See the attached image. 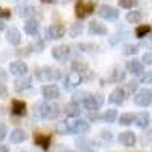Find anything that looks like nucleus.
Listing matches in <instances>:
<instances>
[{"label": "nucleus", "mask_w": 152, "mask_h": 152, "mask_svg": "<svg viewBox=\"0 0 152 152\" xmlns=\"http://www.w3.org/2000/svg\"><path fill=\"white\" fill-rule=\"evenodd\" d=\"M8 93V90H6V88H5V84L2 85V97H5V94Z\"/></svg>", "instance_id": "nucleus-49"}, {"label": "nucleus", "mask_w": 152, "mask_h": 152, "mask_svg": "<svg viewBox=\"0 0 152 152\" xmlns=\"http://www.w3.org/2000/svg\"><path fill=\"white\" fill-rule=\"evenodd\" d=\"M23 152H29V151H23Z\"/></svg>", "instance_id": "nucleus-52"}, {"label": "nucleus", "mask_w": 152, "mask_h": 152, "mask_svg": "<svg viewBox=\"0 0 152 152\" xmlns=\"http://www.w3.org/2000/svg\"><path fill=\"white\" fill-rule=\"evenodd\" d=\"M97 119H99V116H97V113H96V111H88V120L96 122Z\"/></svg>", "instance_id": "nucleus-46"}, {"label": "nucleus", "mask_w": 152, "mask_h": 152, "mask_svg": "<svg viewBox=\"0 0 152 152\" xmlns=\"http://www.w3.org/2000/svg\"><path fill=\"white\" fill-rule=\"evenodd\" d=\"M32 87V78L28 75H24V76H20V78L15 81V91L21 93L24 90H28V88Z\"/></svg>", "instance_id": "nucleus-18"}, {"label": "nucleus", "mask_w": 152, "mask_h": 152, "mask_svg": "<svg viewBox=\"0 0 152 152\" xmlns=\"http://www.w3.org/2000/svg\"><path fill=\"white\" fill-rule=\"evenodd\" d=\"M11 113L14 114V116H18V117H23L26 116V104L23 102V100H12L11 104Z\"/></svg>", "instance_id": "nucleus-20"}, {"label": "nucleus", "mask_w": 152, "mask_h": 152, "mask_svg": "<svg viewBox=\"0 0 152 152\" xmlns=\"http://www.w3.org/2000/svg\"><path fill=\"white\" fill-rule=\"evenodd\" d=\"M78 50L79 52H84V53H96L99 50V46L94 43H79Z\"/></svg>", "instance_id": "nucleus-29"}, {"label": "nucleus", "mask_w": 152, "mask_h": 152, "mask_svg": "<svg viewBox=\"0 0 152 152\" xmlns=\"http://www.w3.org/2000/svg\"><path fill=\"white\" fill-rule=\"evenodd\" d=\"M0 152H11V151H9V148L6 145H2L0 146Z\"/></svg>", "instance_id": "nucleus-48"}, {"label": "nucleus", "mask_w": 152, "mask_h": 152, "mask_svg": "<svg viewBox=\"0 0 152 152\" xmlns=\"http://www.w3.org/2000/svg\"><path fill=\"white\" fill-rule=\"evenodd\" d=\"M100 119H102L105 123H114V122H116V119H117V110L111 108V110L104 111V114L100 116Z\"/></svg>", "instance_id": "nucleus-33"}, {"label": "nucleus", "mask_w": 152, "mask_h": 152, "mask_svg": "<svg viewBox=\"0 0 152 152\" xmlns=\"http://www.w3.org/2000/svg\"><path fill=\"white\" fill-rule=\"evenodd\" d=\"M6 40H8V43L12 44V46H18V44L21 43V32H20L18 29H15V28L8 29V32H6Z\"/></svg>", "instance_id": "nucleus-22"}, {"label": "nucleus", "mask_w": 152, "mask_h": 152, "mask_svg": "<svg viewBox=\"0 0 152 152\" xmlns=\"http://www.w3.org/2000/svg\"><path fill=\"white\" fill-rule=\"evenodd\" d=\"M75 145L79 148V151L88 152V151H91L93 142L90 140V138H87V137H79V138H76V140H75Z\"/></svg>", "instance_id": "nucleus-28"}, {"label": "nucleus", "mask_w": 152, "mask_h": 152, "mask_svg": "<svg viewBox=\"0 0 152 152\" xmlns=\"http://www.w3.org/2000/svg\"><path fill=\"white\" fill-rule=\"evenodd\" d=\"M138 5V0H119V6L123 9H131Z\"/></svg>", "instance_id": "nucleus-38"}, {"label": "nucleus", "mask_w": 152, "mask_h": 152, "mask_svg": "<svg viewBox=\"0 0 152 152\" xmlns=\"http://www.w3.org/2000/svg\"><path fill=\"white\" fill-rule=\"evenodd\" d=\"M43 47H44V41H43V40H38L35 44H32V49L37 50V52H41Z\"/></svg>", "instance_id": "nucleus-43"}, {"label": "nucleus", "mask_w": 152, "mask_h": 152, "mask_svg": "<svg viewBox=\"0 0 152 152\" xmlns=\"http://www.w3.org/2000/svg\"><path fill=\"white\" fill-rule=\"evenodd\" d=\"M82 81H84V78L81 75L75 73V72H70L64 78V88H66V90H73V88L79 87Z\"/></svg>", "instance_id": "nucleus-7"}, {"label": "nucleus", "mask_w": 152, "mask_h": 152, "mask_svg": "<svg viewBox=\"0 0 152 152\" xmlns=\"http://www.w3.org/2000/svg\"><path fill=\"white\" fill-rule=\"evenodd\" d=\"M140 82H143V84H152V72H145L143 76L140 78Z\"/></svg>", "instance_id": "nucleus-40"}, {"label": "nucleus", "mask_w": 152, "mask_h": 152, "mask_svg": "<svg viewBox=\"0 0 152 152\" xmlns=\"http://www.w3.org/2000/svg\"><path fill=\"white\" fill-rule=\"evenodd\" d=\"M70 67H72V72L81 75L84 79H91L93 78V72H90L88 66L85 64V62H82V61H78V59L72 61V66Z\"/></svg>", "instance_id": "nucleus-3"}, {"label": "nucleus", "mask_w": 152, "mask_h": 152, "mask_svg": "<svg viewBox=\"0 0 152 152\" xmlns=\"http://www.w3.org/2000/svg\"><path fill=\"white\" fill-rule=\"evenodd\" d=\"M93 9H94V5H93L91 2H88V3L78 2V3H76V6H75V14H76V17H78V18L82 20V18H85L88 14H91Z\"/></svg>", "instance_id": "nucleus-8"}, {"label": "nucleus", "mask_w": 152, "mask_h": 152, "mask_svg": "<svg viewBox=\"0 0 152 152\" xmlns=\"http://www.w3.org/2000/svg\"><path fill=\"white\" fill-rule=\"evenodd\" d=\"M90 96L87 91H76V93H73V96H72V102L73 104H78V102H84V100Z\"/></svg>", "instance_id": "nucleus-37"}, {"label": "nucleus", "mask_w": 152, "mask_h": 152, "mask_svg": "<svg viewBox=\"0 0 152 152\" xmlns=\"http://www.w3.org/2000/svg\"><path fill=\"white\" fill-rule=\"evenodd\" d=\"M126 70H128L131 75H134V76H143V73H145V64L142 61H138V59H131V61H128L126 62Z\"/></svg>", "instance_id": "nucleus-10"}, {"label": "nucleus", "mask_w": 152, "mask_h": 152, "mask_svg": "<svg viewBox=\"0 0 152 152\" xmlns=\"http://www.w3.org/2000/svg\"><path fill=\"white\" fill-rule=\"evenodd\" d=\"M102 104H104V97L100 96V94H90L82 102L84 108L88 110V111H97L99 107L102 105Z\"/></svg>", "instance_id": "nucleus-5"}, {"label": "nucleus", "mask_w": 152, "mask_h": 152, "mask_svg": "<svg viewBox=\"0 0 152 152\" xmlns=\"http://www.w3.org/2000/svg\"><path fill=\"white\" fill-rule=\"evenodd\" d=\"M152 28L149 26V24H140L137 29H135V37L138 38V40H143V38H146L149 34H151Z\"/></svg>", "instance_id": "nucleus-34"}, {"label": "nucleus", "mask_w": 152, "mask_h": 152, "mask_svg": "<svg viewBox=\"0 0 152 152\" xmlns=\"http://www.w3.org/2000/svg\"><path fill=\"white\" fill-rule=\"evenodd\" d=\"M126 91L128 93H137L138 91V81L137 79H132L126 84Z\"/></svg>", "instance_id": "nucleus-39"}, {"label": "nucleus", "mask_w": 152, "mask_h": 152, "mask_svg": "<svg viewBox=\"0 0 152 152\" xmlns=\"http://www.w3.org/2000/svg\"><path fill=\"white\" fill-rule=\"evenodd\" d=\"M0 15H2V18L5 20H8V18H11V11L9 9H6V8H2V11H0Z\"/></svg>", "instance_id": "nucleus-45"}, {"label": "nucleus", "mask_w": 152, "mask_h": 152, "mask_svg": "<svg viewBox=\"0 0 152 152\" xmlns=\"http://www.w3.org/2000/svg\"><path fill=\"white\" fill-rule=\"evenodd\" d=\"M26 138H28V134H26V131L21 129V128H15L14 131L9 134V142L14 143V145L23 143L24 140H26Z\"/></svg>", "instance_id": "nucleus-19"}, {"label": "nucleus", "mask_w": 152, "mask_h": 152, "mask_svg": "<svg viewBox=\"0 0 152 152\" xmlns=\"http://www.w3.org/2000/svg\"><path fill=\"white\" fill-rule=\"evenodd\" d=\"M135 119H137V114H134V113H123L122 116L119 117V123L122 126H128L131 123H135Z\"/></svg>", "instance_id": "nucleus-30"}, {"label": "nucleus", "mask_w": 152, "mask_h": 152, "mask_svg": "<svg viewBox=\"0 0 152 152\" xmlns=\"http://www.w3.org/2000/svg\"><path fill=\"white\" fill-rule=\"evenodd\" d=\"M58 152H73V151H70V149H67V148H64V149H61V151H58Z\"/></svg>", "instance_id": "nucleus-50"}, {"label": "nucleus", "mask_w": 152, "mask_h": 152, "mask_svg": "<svg viewBox=\"0 0 152 152\" xmlns=\"http://www.w3.org/2000/svg\"><path fill=\"white\" fill-rule=\"evenodd\" d=\"M9 72L12 73V75H15V76H24L28 73V64L24 61H20V59H17V61H12L11 64H9Z\"/></svg>", "instance_id": "nucleus-13"}, {"label": "nucleus", "mask_w": 152, "mask_h": 152, "mask_svg": "<svg viewBox=\"0 0 152 152\" xmlns=\"http://www.w3.org/2000/svg\"><path fill=\"white\" fill-rule=\"evenodd\" d=\"M43 78L47 81H58V79H61V72L55 67H44L43 69Z\"/></svg>", "instance_id": "nucleus-25"}, {"label": "nucleus", "mask_w": 152, "mask_h": 152, "mask_svg": "<svg viewBox=\"0 0 152 152\" xmlns=\"http://www.w3.org/2000/svg\"><path fill=\"white\" fill-rule=\"evenodd\" d=\"M138 49H140V46H137V44H125V46H123V50H122V53L126 55V56L135 55V53L138 52Z\"/></svg>", "instance_id": "nucleus-36"}, {"label": "nucleus", "mask_w": 152, "mask_h": 152, "mask_svg": "<svg viewBox=\"0 0 152 152\" xmlns=\"http://www.w3.org/2000/svg\"><path fill=\"white\" fill-rule=\"evenodd\" d=\"M84 32V24L81 23H73L72 26L67 29V34L70 38H76V37H79L81 34Z\"/></svg>", "instance_id": "nucleus-32"}, {"label": "nucleus", "mask_w": 152, "mask_h": 152, "mask_svg": "<svg viewBox=\"0 0 152 152\" xmlns=\"http://www.w3.org/2000/svg\"><path fill=\"white\" fill-rule=\"evenodd\" d=\"M58 114H59V107H58V105H52V110H50V116H49V119H50V120H53L55 117H58Z\"/></svg>", "instance_id": "nucleus-41"}, {"label": "nucleus", "mask_w": 152, "mask_h": 152, "mask_svg": "<svg viewBox=\"0 0 152 152\" xmlns=\"http://www.w3.org/2000/svg\"><path fill=\"white\" fill-rule=\"evenodd\" d=\"M24 32H26L29 37L38 35V32H40V24H38V21L34 20V18L26 20V23H24Z\"/></svg>", "instance_id": "nucleus-23"}, {"label": "nucleus", "mask_w": 152, "mask_h": 152, "mask_svg": "<svg viewBox=\"0 0 152 152\" xmlns=\"http://www.w3.org/2000/svg\"><path fill=\"white\" fill-rule=\"evenodd\" d=\"M125 97H126L125 90H123V88H120V87H117V88H114V90L110 93L108 102H110L111 105H122V104L125 102Z\"/></svg>", "instance_id": "nucleus-11"}, {"label": "nucleus", "mask_w": 152, "mask_h": 152, "mask_svg": "<svg viewBox=\"0 0 152 152\" xmlns=\"http://www.w3.org/2000/svg\"><path fill=\"white\" fill-rule=\"evenodd\" d=\"M43 3H52V2H55V0H41Z\"/></svg>", "instance_id": "nucleus-51"}, {"label": "nucleus", "mask_w": 152, "mask_h": 152, "mask_svg": "<svg viewBox=\"0 0 152 152\" xmlns=\"http://www.w3.org/2000/svg\"><path fill=\"white\" fill-rule=\"evenodd\" d=\"M142 61H143V64H146V66H151V64H152V52H146V53L143 55Z\"/></svg>", "instance_id": "nucleus-42"}, {"label": "nucleus", "mask_w": 152, "mask_h": 152, "mask_svg": "<svg viewBox=\"0 0 152 152\" xmlns=\"http://www.w3.org/2000/svg\"><path fill=\"white\" fill-rule=\"evenodd\" d=\"M41 94L46 100H52V99H56L59 97L61 91H59V87L55 85V84H49V85H44L41 87Z\"/></svg>", "instance_id": "nucleus-12"}, {"label": "nucleus", "mask_w": 152, "mask_h": 152, "mask_svg": "<svg viewBox=\"0 0 152 152\" xmlns=\"http://www.w3.org/2000/svg\"><path fill=\"white\" fill-rule=\"evenodd\" d=\"M119 142L123 146H126V148H132L137 143V137H135V134L132 131H125V132L119 134Z\"/></svg>", "instance_id": "nucleus-15"}, {"label": "nucleus", "mask_w": 152, "mask_h": 152, "mask_svg": "<svg viewBox=\"0 0 152 152\" xmlns=\"http://www.w3.org/2000/svg\"><path fill=\"white\" fill-rule=\"evenodd\" d=\"M34 142L37 146H40L43 151H47L50 148V142H52V137L46 135V134H35L34 137Z\"/></svg>", "instance_id": "nucleus-21"}, {"label": "nucleus", "mask_w": 152, "mask_h": 152, "mask_svg": "<svg viewBox=\"0 0 152 152\" xmlns=\"http://www.w3.org/2000/svg\"><path fill=\"white\" fill-rule=\"evenodd\" d=\"M142 18H143V14H142L140 11H129L128 14H126V21H128V23H132V24L140 23Z\"/></svg>", "instance_id": "nucleus-35"}, {"label": "nucleus", "mask_w": 152, "mask_h": 152, "mask_svg": "<svg viewBox=\"0 0 152 152\" xmlns=\"http://www.w3.org/2000/svg\"><path fill=\"white\" fill-rule=\"evenodd\" d=\"M0 131H2V134H0V138L3 140V138L6 137V125H5V123H2V126H0Z\"/></svg>", "instance_id": "nucleus-47"}, {"label": "nucleus", "mask_w": 152, "mask_h": 152, "mask_svg": "<svg viewBox=\"0 0 152 152\" xmlns=\"http://www.w3.org/2000/svg\"><path fill=\"white\" fill-rule=\"evenodd\" d=\"M88 152H94V151H88Z\"/></svg>", "instance_id": "nucleus-53"}, {"label": "nucleus", "mask_w": 152, "mask_h": 152, "mask_svg": "<svg viewBox=\"0 0 152 152\" xmlns=\"http://www.w3.org/2000/svg\"><path fill=\"white\" fill-rule=\"evenodd\" d=\"M69 55H70V47L67 44H59V46H55L52 49V56H53L55 61L66 62Z\"/></svg>", "instance_id": "nucleus-6"}, {"label": "nucleus", "mask_w": 152, "mask_h": 152, "mask_svg": "<svg viewBox=\"0 0 152 152\" xmlns=\"http://www.w3.org/2000/svg\"><path fill=\"white\" fill-rule=\"evenodd\" d=\"M149 123H151V116H149V113L142 111V113L137 114V119H135V126H137V128L146 129L148 126H149Z\"/></svg>", "instance_id": "nucleus-24"}, {"label": "nucleus", "mask_w": 152, "mask_h": 152, "mask_svg": "<svg viewBox=\"0 0 152 152\" xmlns=\"http://www.w3.org/2000/svg\"><path fill=\"white\" fill-rule=\"evenodd\" d=\"M70 129L73 134H85L90 129V123L84 119H75L73 122H70Z\"/></svg>", "instance_id": "nucleus-9"}, {"label": "nucleus", "mask_w": 152, "mask_h": 152, "mask_svg": "<svg viewBox=\"0 0 152 152\" xmlns=\"http://www.w3.org/2000/svg\"><path fill=\"white\" fill-rule=\"evenodd\" d=\"M56 132L59 135H67V134H72V129H70V122L67 120H59L56 123Z\"/></svg>", "instance_id": "nucleus-31"}, {"label": "nucleus", "mask_w": 152, "mask_h": 152, "mask_svg": "<svg viewBox=\"0 0 152 152\" xmlns=\"http://www.w3.org/2000/svg\"><path fill=\"white\" fill-rule=\"evenodd\" d=\"M134 104L137 107H149L152 104V90L149 88H140L135 94H134Z\"/></svg>", "instance_id": "nucleus-1"}, {"label": "nucleus", "mask_w": 152, "mask_h": 152, "mask_svg": "<svg viewBox=\"0 0 152 152\" xmlns=\"http://www.w3.org/2000/svg\"><path fill=\"white\" fill-rule=\"evenodd\" d=\"M107 32H108V29L105 24L99 23L96 20H91L90 24H88V34L90 35H107Z\"/></svg>", "instance_id": "nucleus-16"}, {"label": "nucleus", "mask_w": 152, "mask_h": 152, "mask_svg": "<svg viewBox=\"0 0 152 152\" xmlns=\"http://www.w3.org/2000/svg\"><path fill=\"white\" fill-rule=\"evenodd\" d=\"M125 72L120 69V67H114L113 69V72L110 73V76H108V79H100V85H105L107 82H113V84H116V82H120V81H123L125 79Z\"/></svg>", "instance_id": "nucleus-14"}, {"label": "nucleus", "mask_w": 152, "mask_h": 152, "mask_svg": "<svg viewBox=\"0 0 152 152\" xmlns=\"http://www.w3.org/2000/svg\"><path fill=\"white\" fill-rule=\"evenodd\" d=\"M81 111H82V110H81L79 104H73V102L67 104V105H66V108H64L66 116H67V117H72V119L78 117L79 114H81Z\"/></svg>", "instance_id": "nucleus-27"}, {"label": "nucleus", "mask_w": 152, "mask_h": 152, "mask_svg": "<svg viewBox=\"0 0 152 152\" xmlns=\"http://www.w3.org/2000/svg\"><path fill=\"white\" fill-rule=\"evenodd\" d=\"M97 15L104 20H110V21H114L119 18V11L111 6V5H102L99 9H97Z\"/></svg>", "instance_id": "nucleus-2"}, {"label": "nucleus", "mask_w": 152, "mask_h": 152, "mask_svg": "<svg viewBox=\"0 0 152 152\" xmlns=\"http://www.w3.org/2000/svg\"><path fill=\"white\" fill-rule=\"evenodd\" d=\"M50 110H52V105H49L47 102H43V100H40V102L35 105V114L40 119H49Z\"/></svg>", "instance_id": "nucleus-17"}, {"label": "nucleus", "mask_w": 152, "mask_h": 152, "mask_svg": "<svg viewBox=\"0 0 152 152\" xmlns=\"http://www.w3.org/2000/svg\"><path fill=\"white\" fill-rule=\"evenodd\" d=\"M100 138L102 140H113V134L110 131H100Z\"/></svg>", "instance_id": "nucleus-44"}, {"label": "nucleus", "mask_w": 152, "mask_h": 152, "mask_svg": "<svg viewBox=\"0 0 152 152\" xmlns=\"http://www.w3.org/2000/svg\"><path fill=\"white\" fill-rule=\"evenodd\" d=\"M35 12H37V8L32 6V5H23L18 8V17L21 18H32L35 15Z\"/></svg>", "instance_id": "nucleus-26"}, {"label": "nucleus", "mask_w": 152, "mask_h": 152, "mask_svg": "<svg viewBox=\"0 0 152 152\" xmlns=\"http://www.w3.org/2000/svg\"><path fill=\"white\" fill-rule=\"evenodd\" d=\"M66 28L62 26L61 23H55V24H50V26L46 29V35L49 40H59L66 35Z\"/></svg>", "instance_id": "nucleus-4"}]
</instances>
